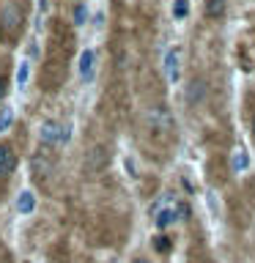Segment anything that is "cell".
<instances>
[{
  "mask_svg": "<svg viewBox=\"0 0 255 263\" xmlns=\"http://www.w3.org/2000/svg\"><path fill=\"white\" fill-rule=\"evenodd\" d=\"M154 214H156V217H154L156 228H162V230H165V228H170L173 222H178V219H181V214H184V211L178 209V203L173 200V197H165V200H159V203H156Z\"/></svg>",
  "mask_w": 255,
  "mask_h": 263,
  "instance_id": "1",
  "label": "cell"
},
{
  "mask_svg": "<svg viewBox=\"0 0 255 263\" xmlns=\"http://www.w3.org/2000/svg\"><path fill=\"white\" fill-rule=\"evenodd\" d=\"M41 140L49 145H55V143H66L71 135V129L69 126H63V123H58V121H47V123H41Z\"/></svg>",
  "mask_w": 255,
  "mask_h": 263,
  "instance_id": "2",
  "label": "cell"
},
{
  "mask_svg": "<svg viewBox=\"0 0 255 263\" xmlns=\"http://www.w3.org/2000/svg\"><path fill=\"white\" fill-rule=\"evenodd\" d=\"M165 77H168L170 85H176L181 80V49L178 47H170L165 52Z\"/></svg>",
  "mask_w": 255,
  "mask_h": 263,
  "instance_id": "3",
  "label": "cell"
},
{
  "mask_svg": "<svg viewBox=\"0 0 255 263\" xmlns=\"http://www.w3.org/2000/svg\"><path fill=\"white\" fill-rule=\"evenodd\" d=\"M20 25H22L20 6H14V3L3 6V11H0V28H3V30H16Z\"/></svg>",
  "mask_w": 255,
  "mask_h": 263,
  "instance_id": "4",
  "label": "cell"
},
{
  "mask_svg": "<svg viewBox=\"0 0 255 263\" xmlns=\"http://www.w3.org/2000/svg\"><path fill=\"white\" fill-rule=\"evenodd\" d=\"M94 69H96V52L94 49H82L80 52V61H77V74H80V80H90L94 77Z\"/></svg>",
  "mask_w": 255,
  "mask_h": 263,
  "instance_id": "5",
  "label": "cell"
},
{
  "mask_svg": "<svg viewBox=\"0 0 255 263\" xmlns=\"http://www.w3.org/2000/svg\"><path fill=\"white\" fill-rule=\"evenodd\" d=\"M14 164H16V156H14V151H11L8 145H0V178L8 176V173L14 170Z\"/></svg>",
  "mask_w": 255,
  "mask_h": 263,
  "instance_id": "6",
  "label": "cell"
},
{
  "mask_svg": "<svg viewBox=\"0 0 255 263\" xmlns=\"http://www.w3.org/2000/svg\"><path fill=\"white\" fill-rule=\"evenodd\" d=\"M16 211L20 214H33L36 211V195H33L30 189L20 192V197H16Z\"/></svg>",
  "mask_w": 255,
  "mask_h": 263,
  "instance_id": "7",
  "label": "cell"
},
{
  "mask_svg": "<svg viewBox=\"0 0 255 263\" xmlns=\"http://www.w3.org/2000/svg\"><path fill=\"white\" fill-rule=\"evenodd\" d=\"M247 164H250V156H247V151H236L233 159H230V170H233V173H242V170H247Z\"/></svg>",
  "mask_w": 255,
  "mask_h": 263,
  "instance_id": "8",
  "label": "cell"
},
{
  "mask_svg": "<svg viewBox=\"0 0 255 263\" xmlns=\"http://www.w3.org/2000/svg\"><path fill=\"white\" fill-rule=\"evenodd\" d=\"M11 123H14V110L11 107H3V110H0V135H6V132L11 129Z\"/></svg>",
  "mask_w": 255,
  "mask_h": 263,
  "instance_id": "9",
  "label": "cell"
},
{
  "mask_svg": "<svg viewBox=\"0 0 255 263\" xmlns=\"http://www.w3.org/2000/svg\"><path fill=\"white\" fill-rule=\"evenodd\" d=\"M206 14L209 16H222L225 14V0H206Z\"/></svg>",
  "mask_w": 255,
  "mask_h": 263,
  "instance_id": "10",
  "label": "cell"
},
{
  "mask_svg": "<svg viewBox=\"0 0 255 263\" xmlns=\"http://www.w3.org/2000/svg\"><path fill=\"white\" fill-rule=\"evenodd\" d=\"M28 77H30V63H28V61H22V63H20V69H16V85L25 88V85H28Z\"/></svg>",
  "mask_w": 255,
  "mask_h": 263,
  "instance_id": "11",
  "label": "cell"
},
{
  "mask_svg": "<svg viewBox=\"0 0 255 263\" xmlns=\"http://www.w3.org/2000/svg\"><path fill=\"white\" fill-rule=\"evenodd\" d=\"M187 14H189V0H176V3H173V16H176V20H184Z\"/></svg>",
  "mask_w": 255,
  "mask_h": 263,
  "instance_id": "12",
  "label": "cell"
},
{
  "mask_svg": "<svg viewBox=\"0 0 255 263\" xmlns=\"http://www.w3.org/2000/svg\"><path fill=\"white\" fill-rule=\"evenodd\" d=\"M203 93V80H195L189 85V93H187V102H197V96Z\"/></svg>",
  "mask_w": 255,
  "mask_h": 263,
  "instance_id": "13",
  "label": "cell"
},
{
  "mask_svg": "<svg viewBox=\"0 0 255 263\" xmlns=\"http://www.w3.org/2000/svg\"><path fill=\"white\" fill-rule=\"evenodd\" d=\"M74 22H77V25H82V22H85V6H77V8H74Z\"/></svg>",
  "mask_w": 255,
  "mask_h": 263,
  "instance_id": "14",
  "label": "cell"
},
{
  "mask_svg": "<svg viewBox=\"0 0 255 263\" xmlns=\"http://www.w3.org/2000/svg\"><path fill=\"white\" fill-rule=\"evenodd\" d=\"M206 203L211 205V214L217 217V214H220V205H217V197H214V192H209V195H206Z\"/></svg>",
  "mask_w": 255,
  "mask_h": 263,
  "instance_id": "15",
  "label": "cell"
},
{
  "mask_svg": "<svg viewBox=\"0 0 255 263\" xmlns=\"http://www.w3.org/2000/svg\"><path fill=\"white\" fill-rule=\"evenodd\" d=\"M47 6H49V0H39V8H41V11H44Z\"/></svg>",
  "mask_w": 255,
  "mask_h": 263,
  "instance_id": "16",
  "label": "cell"
},
{
  "mask_svg": "<svg viewBox=\"0 0 255 263\" xmlns=\"http://www.w3.org/2000/svg\"><path fill=\"white\" fill-rule=\"evenodd\" d=\"M3 93H6V82L0 80V99H3Z\"/></svg>",
  "mask_w": 255,
  "mask_h": 263,
  "instance_id": "17",
  "label": "cell"
},
{
  "mask_svg": "<svg viewBox=\"0 0 255 263\" xmlns=\"http://www.w3.org/2000/svg\"><path fill=\"white\" fill-rule=\"evenodd\" d=\"M132 263H148V260H132Z\"/></svg>",
  "mask_w": 255,
  "mask_h": 263,
  "instance_id": "18",
  "label": "cell"
},
{
  "mask_svg": "<svg viewBox=\"0 0 255 263\" xmlns=\"http://www.w3.org/2000/svg\"><path fill=\"white\" fill-rule=\"evenodd\" d=\"M252 135H255V121H252Z\"/></svg>",
  "mask_w": 255,
  "mask_h": 263,
  "instance_id": "19",
  "label": "cell"
}]
</instances>
